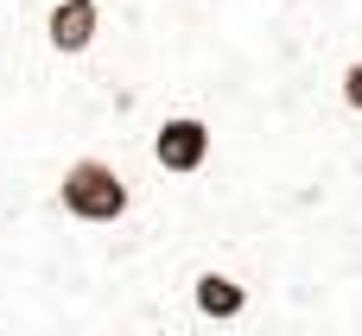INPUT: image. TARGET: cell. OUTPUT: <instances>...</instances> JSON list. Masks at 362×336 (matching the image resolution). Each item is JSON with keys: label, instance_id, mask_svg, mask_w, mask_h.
Masks as SVG:
<instances>
[{"label": "cell", "instance_id": "obj_1", "mask_svg": "<svg viewBox=\"0 0 362 336\" xmlns=\"http://www.w3.org/2000/svg\"><path fill=\"white\" fill-rule=\"evenodd\" d=\"M51 197H57V210H64L76 229H121V222L140 210L134 178H127L115 159H102V152H70V159L57 165Z\"/></svg>", "mask_w": 362, "mask_h": 336}, {"label": "cell", "instance_id": "obj_2", "mask_svg": "<svg viewBox=\"0 0 362 336\" xmlns=\"http://www.w3.org/2000/svg\"><path fill=\"white\" fill-rule=\"evenodd\" d=\"M216 159V121L204 108H165L153 127H146V165L165 178V184H191L204 178Z\"/></svg>", "mask_w": 362, "mask_h": 336}, {"label": "cell", "instance_id": "obj_3", "mask_svg": "<svg viewBox=\"0 0 362 336\" xmlns=\"http://www.w3.org/2000/svg\"><path fill=\"white\" fill-rule=\"evenodd\" d=\"M185 305H191V318H197L204 330L248 324V311H255V286H248L235 267H223V260H204V267L185 280Z\"/></svg>", "mask_w": 362, "mask_h": 336}, {"label": "cell", "instance_id": "obj_4", "mask_svg": "<svg viewBox=\"0 0 362 336\" xmlns=\"http://www.w3.org/2000/svg\"><path fill=\"white\" fill-rule=\"evenodd\" d=\"M38 38L57 57H89L108 38V0H45L38 13Z\"/></svg>", "mask_w": 362, "mask_h": 336}, {"label": "cell", "instance_id": "obj_5", "mask_svg": "<svg viewBox=\"0 0 362 336\" xmlns=\"http://www.w3.org/2000/svg\"><path fill=\"white\" fill-rule=\"evenodd\" d=\"M331 95H337L350 114H362V51L337 57V70H331Z\"/></svg>", "mask_w": 362, "mask_h": 336}]
</instances>
